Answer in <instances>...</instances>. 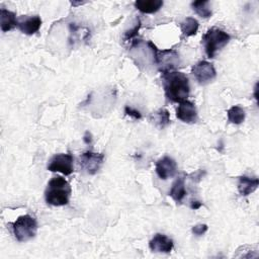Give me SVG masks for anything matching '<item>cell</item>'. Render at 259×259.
<instances>
[{
  "instance_id": "obj_1",
  "label": "cell",
  "mask_w": 259,
  "mask_h": 259,
  "mask_svg": "<svg viewBox=\"0 0 259 259\" xmlns=\"http://www.w3.org/2000/svg\"><path fill=\"white\" fill-rule=\"evenodd\" d=\"M165 96L171 102L180 103L187 100L190 86L187 76L178 71H171L162 75Z\"/></svg>"
},
{
  "instance_id": "obj_2",
  "label": "cell",
  "mask_w": 259,
  "mask_h": 259,
  "mask_svg": "<svg viewBox=\"0 0 259 259\" xmlns=\"http://www.w3.org/2000/svg\"><path fill=\"white\" fill-rule=\"evenodd\" d=\"M72 189L70 183L62 176L52 178L45 190V199L47 203L54 206H62L69 203Z\"/></svg>"
},
{
  "instance_id": "obj_3",
  "label": "cell",
  "mask_w": 259,
  "mask_h": 259,
  "mask_svg": "<svg viewBox=\"0 0 259 259\" xmlns=\"http://www.w3.org/2000/svg\"><path fill=\"white\" fill-rule=\"evenodd\" d=\"M147 44L152 53L153 63L162 74L175 71L180 63L179 55L175 50H159L152 41H148Z\"/></svg>"
},
{
  "instance_id": "obj_4",
  "label": "cell",
  "mask_w": 259,
  "mask_h": 259,
  "mask_svg": "<svg viewBox=\"0 0 259 259\" xmlns=\"http://www.w3.org/2000/svg\"><path fill=\"white\" fill-rule=\"evenodd\" d=\"M230 39L231 35L220 28L208 29L201 39L207 58H214L215 54L227 46Z\"/></svg>"
},
{
  "instance_id": "obj_5",
  "label": "cell",
  "mask_w": 259,
  "mask_h": 259,
  "mask_svg": "<svg viewBox=\"0 0 259 259\" xmlns=\"http://www.w3.org/2000/svg\"><path fill=\"white\" fill-rule=\"evenodd\" d=\"M14 237L18 242H26L35 237L37 232V223L29 214H23L11 224Z\"/></svg>"
},
{
  "instance_id": "obj_6",
  "label": "cell",
  "mask_w": 259,
  "mask_h": 259,
  "mask_svg": "<svg viewBox=\"0 0 259 259\" xmlns=\"http://www.w3.org/2000/svg\"><path fill=\"white\" fill-rule=\"evenodd\" d=\"M104 162V155L92 151H86L79 157V165L89 175L96 174Z\"/></svg>"
},
{
  "instance_id": "obj_7",
  "label": "cell",
  "mask_w": 259,
  "mask_h": 259,
  "mask_svg": "<svg viewBox=\"0 0 259 259\" xmlns=\"http://www.w3.org/2000/svg\"><path fill=\"white\" fill-rule=\"evenodd\" d=\"M74 158L71 154L60 153L53 156L48 164V170L52 172H60L64 175H70L74 171Z\"/></svg>"
},
{
  "instance_id": "obj_8",
  "label": "cell",
  "mask_w": 259,
  "mask_h": 259,
  "mask_svg": "<svg viewBox=\"0 0 259 259\" xmlns=\"http://www.w3.org/2000/svg\"><path fill=\"white\" fill-rule=\"evenodd\" d=\"M191 73L200 85H205L209 83L217 76L213 65L207 61H199L198 63H196L192 67Z\"/></svg>"
},
{
  "instance_id": "obj_9",
  "label": "cell",
  "mask_w": 259,
  "mask_h": 259,
  "mask_svg": "<svg viewBox=\"0 0 259 259\" xmlns=\"http://www.w3.org/2000/svg\"><path fill=\"white\" fill-rule=\"evenodd\" d=\"M177 171V164L174 159L169 156H164L156 162V173L162 180H167L173 177Z\"/></svg>"
},
{
  "instance_id": "obj_10",
  "label": "cell",
  "mask_w": 259,
  "mask_h": 259,
  "mask_svg": "<svg viewBox=\"0 0 259 259\" xmlns=\"http://www.w3.org/2000/svg\"><path fill=\"white\" fill-rule=\"evenodd\" d=\"M176 117L185 123H194L197 121V110L191 101L184 100L176 108Z\"/></svg>"
},
{
  "instance_id": "obj_11",
  "label": "cell",
  "mask_w": 259,
  "mask_h": 259,
  "mask_svg": "<svg viewBox=\"0 0 259 259\" xmlns=\"http://www.w3.org/2000/svg\"><path fill=\"white\" fill-rule=\"evenodd\" d=\"M173 241L164 234H156L149 242V247L156 253H170L173 249Z\"/></svg>"
},
{
  "instance_id": "obj_12",
  "label": "cell",
  "mask_w": 259,
  "mask_h": 259,
  "mask_svg": "<svg viewBox=\"0 0 259 259\" xmlns=\"http://www.w3.org/2000/svg\"><path fill=\"white\" fill-rule=\"evenodd\" d=\"M41 26V19L38 15L24 16L17 21V27L19 30L27 35H31L38 31Z\"/></svg>"
},
{
  "instance_id": "obj_13",
  "label": "cell",
  "mask_w": 259,
  "mask_h": 259,
  "mask_svg": "<svg viewBox=\"0 0 259 259\" xmlns=\"http://www.w3.org/2000/svg\"><path fill=\"white\" fill-rule=\"evenodd\" d=\"M259 185L258 178H250L248 176H240L238 181L239 193L243 196H247L254 192Z\"/></svg>"
},
{
  "instance_id": "obj_14",
  "label": "cell",
  "mask_w": 259,
  "mask_h": 259,
  "mask_svg": "<svg viewBox=\"0 0 259 259\" xmlns=\"http://www.w3.org/2000/svg\"><path fill=\"white\" fill-rule=\"evenodd\" d=\"M169 195L173 198L176 203H180L186 195L185 189V177L179 176L172 184L171 189L169 191Z\"/></svg>"
},
{
  "instance_id": "obj_15",
  "label": "cell",
  "mask_w": 259,
  "mask_h": 259,
  "mask_svg": "<svg viewBox=\"0 0 259 259\" xmlns=\"http://www.w3.org/2000/svg\"><path fill=\"white\" fill-rule=\"evenodd\" d=\"M16 14L10 10L5 8L0 9V22H1V30L3 32H7L17 26Z\"/></svg>"
},
{
  "instance_id": "obj_16",
  "label": "cell",
  "mask_w": 259,
  "mask_h": 259,
  "mask_svg": "<svg viewBox=\"0 0 259 259\" xmlns=\"http://www.w3.org/2000/svg\"><path fill=\"white\" fill-rule=\"evenodd\" d=\"M163 6V1L161 0H137L135 2V7L142 13L150 14L157 12Z\"/></svg>"
},
{
  "instance_id": "obj_17",
  "label": "cell",
  "mask_w": 259,
  "mask_h": 259,
  "mask_svg": "<svg viewBox=\"0 0 259 259\" xmlns=\"http://www.w3.org/2000/svg\"><path fill=\"white\" fill-rule=\"evenodd\" d=\"M198 27H199L198 21L193 17H186L180 23V28L184 36H191L196 34Z\"/></svg>"
},
{
  "instance_id": "obj_18",
  "label": "cell",
  "mask_w": 259,
  "mask_h": 259,
  "mask_svg": "<svg viewBox=\"0 0 259 259\" xmlns=\"http://www.w3.org/2000/svg\"><path fill=\"white\" fill-rule=\"evenodd\" d=\"M228 120L231 123H235V124H240L244 121L245 119V110L239 106V105H234L232 106L228 112Z\"/></svg>"
},
{
  "instance_id": "obj_19",
  "label": "cell",
  "mask_w": 259,
  "mask_h": 259,
  "mask_svg": "<svg viewBox=\"0 0 259 259\" xmlns=\"http://www.w3.org/2000/svg\"><path fill=\"white\" fill-rule=\"evenodd\" d=\"M192 9L202 18H208L211 16V10L209 8V1L200 0L191 3Z\"/></svg>"
},
{
  "instance_id": "obj_20",
  "label": "cell",
  "mask_w": 259,
  "mask_h": 259,
  "mask_svg": "<svg viewBox=\"0 0 259 259\" xmlns=\"http://www.w3.org/2000/svg\"><path fill=\"white\" fill-rule=\"evenodd\" d=\"M153 120L155 121V124L159 127V128H164L166 127L169 123H170V113L167 109L165 108H161L158 111L154 112L153 116H152Z\"/></svg>"
},
{
  "instance_id": "obj_21",
  "label": "cell",
  "mask_w": 259,
  "mask_h": 259,
  "mask_svg": "<svg viewBox=\"0 0 259 259\" xmlns=\"http://www.w3.org/2000/svg\"><path fill=\"white\" fill-rule=\"evenodd\" d=\"M140 28H141V20H140L139 17H137V21H136V23L134 24V26L124 32L123 40H124V41H127V40H131V39H133L134 37H136V35L138 34Z\"/></svg>"
},
{
  "instance_id": "obj_22",
  "label": "cell",
  "mask_w": 259,
  "mask_h": 259,
  "mask_svg": "<svg viewBox=\"0 0 259 259\" xmlns=\"http://www.w3.org/2000/svg\"><path fill=\"white\" fill-rule=\"evenodd\" d=\"M207 231V226L205 224H198L192 227L191 232L195 236H201Z\"/></svg>"
},
{
  "instance_id": "obj_23",
  "label": "cell",
  "mask_w": 259,
  "mask_h": 259,
  "mask_svg": "<svg viewBox=\"0 0 259 259\" xmlns=\"http://www.w3.org/2000/svg\"><path fill=\"white\" fill-rule=\"evenodd\" d=\"M124 113L126 115H130L131 117L135 118V119H141L142 118V114L139 110L131 107V106H125L124 107Z\"/></svg>"
},
{
  "instance_id": "obj_24",
  "label": "cell",
  "mask_w": 259,
  "mask_h": 259,
  "mask_svg": "<svg viewBox=\"0 0 259 259\" xmlns=\"http://www.w3.org/2000/svg\"><path fill=\"white\" fill-rule=\"evenodd\" d=\"M202 205V203L201 202H199V201H192L191 203H190V207L192 208V209H198L200 206Z\"/></svg>"
},
{
  "instance_id": "obj_25",
  "label": "cell",
  "mask_w": 259,
  "mask_h": 259,
  "mask_svg": "<svg viewBox=\"0 0 259 259\" xmlns=\"http://www.w3.org/2000/svg\"><path fill=\"white\" fill-rule=\"evenodd\" d=\"M89 134H90L89 132H86V134H85V136H84V142H85V143H87V144L91 143V136L88 138Z\"/></svg>"
}]
</instances>
